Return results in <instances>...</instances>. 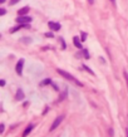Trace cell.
I'll use <instances>...</instances> for the list:
<instances>
[{
  "label": "cell",
  "mask_w": 128,
  "mask_h": 137,
  "mask_svg": "<svg viewBox=\"0 0 128 137\" xmlns=\"http://www.w3.org/2000/svg\"><path fill=\"white\" fill-rule=\"evenodd\" d=\"M6 0H0V4H3V3H5Z\"/></svg>",
  "instance_id": "cell-25"
},
{
  "label": "cell",
  "mask_w": 128,
  "mask_h": 137,
  "mask_svg": "<svg viewBox=\"0 0 128 137\" xmlns=\"http://www.w3.org/2000/svg\"><path fill=\"white\" fill-rule=\"evenodd\" d=\"M21 41H24V43H30V41H31V39H28V38H23V39H21Z\"/></svg>",
  "instance_id": "cell-20"
},
{
  "label": "cell",
  "mask_w": 128,
  "mask_h": 137,
  "mask_svg": "<svg viewBox=\"0 0 128 137\" xmlns=\"http://www.w3.org/2000/svg\"><path fill=\"white\" fill-rule=\"evenodd\" d=\"M23 67H24V59H19V62L16 63V67H15V70L19 76L23 74Z\"/></svg>",
  "instance_id": "cell-4"
},
{
  "label": "cell",
  "mask_w": 128,
  "mask_h": 137,
  "mask_svg": "<svg viewBox=\"0 0 128 137\" xmlns=\"http://www.w3.org/2000/svg\"><path fill=\"white\" fill-rule=\"evenodd\" d=\"M80 38H82V40H85V39H87V33H84V31H83V33L80 34Z\"/></svg>",
  "instance_id": "cell-17"
},
{
  "label": "cell",
  "mask_w": 128,
  "mask_h": 137,
  "mask_svg": "<svg viewBox=\"0 0 128 137\" xmlns=\"http://www.w3.org/2000/svg\"><path fill=\"white\" fill-rule=\"evenodd\" d=\"M88 1H89V4H90V5H92V4H93V3H94V0H88Z\"/></svg>",
  "instance_id": "cell-23"
},
{
  "label": "cell",
  "mask_w": 128,
  "mask_h": 137,
  "mask_svg": "<svg viewBox=\"0 0 128 137\" xmlns=\"http://www.w3.org/2000/svg\"><path fill=\"white\" fill-rule=\"evenodd\" d=\"M19 1H20V0H10V3H9V4H10V5H14V4L19 3Z\"/></svg>",
  "instance_id": "cell-19"
},
{
  "label": "cell",
  "mask_w": 128,
  "mask_h": 137,
  "mask_svg": "<svg viewBox=\"0 0 128 137\" xmlns=\"http://www.w3.org/2000/svg\"><path fill=\"white\" fill-rule=\"evenodd\" d=\"M24 97H25V96H24L23 89H20V88H19V89L16 91V97H15V98H16L18 101H23V99H24Z\"/></svg>",
  "instance_id": "cell-8"
},
{
  "label": "cell",
  "mask_w": 128,
  "mask_h": 137,
  "mask_svg": "<svg viewBox=\"0 0 128 137\" xmlns=\"http://www.w3.org/2000/svg\"><path fill=\"white\" fill-rule=\"evenodd\" d=\"M5 86V81L4 79H0V87H4Z\"/></svg>",
  "instance_id": "cell-22"
},
{
  "label": "cell",
  "mask_w": 128,
  "mask_h": 137,
  "mask_svg": "<svg viewBox=\"0 0 128 137\" xmlns=\"http://www.w3.org/2000/svg\"><path fill=\"white\" fill-rule=\"evenodd\" d=\"M5 14H6V10L3 9V8H0V16H3V15H5Z\"/></svg>",
  "instance_id": "cell-14"
},
{
  "label": "cell",
  "mask_w": 128,
  "mask_h": 137,
  "mask_svg": "<svg viewBox=\"0 0 128 137\" xmlns=\"http://www.w3.org/2000/svg\"><path fill=\"white\" fill-rule=\"evenodd\" d=\"M83 68H84L85 70H87V72H89V73H90V74H92V76H94V72H93V70H92L90 68H88V67H87V66H85V64H83Z\"/></svg>",
  "instance_id": "cell-12"
},
{
  "label": "cell",
  "mask_w": 128,
  "mask_h": 137,
  "mask_svg": "<svg viewBox=\"0 0 128 137\" xmlns=\"http://www.w3.org/2000/svg\"><path fill=\"white\" fill-rule=\"evenodd\" d=\"M48 25H49V28H50L53 31H58V30L60 29V27H62V25H60L59 23H57V22H49Z\"/></svg>",
  "instance_id": "cell-5"
},
{
  "label": "cell",
  "mask_w": 128,
  "mask_h": 137,
  "mask_svg": "<svg viewBox=\"0 0 128 137\" xmlns=\"http://www.w3.org/2000/svg\"><path fill=\"white\" fill-rule=\"evenodd\" d=\"M51 83H53L51 79H50V78H47V79H44V81L40 83V86H41V87H44V86H48V84H51Z\"/></svg>",
  "instance_id": "cell-11"
},
{
  "label": "cell",
  "mask_w": 128,
  "mask_h": 137,
  "mask_svg": "<svg viewBox=\"0 0 128 137\" xmlns=\"http://www.w3.org/2000/svg\"><path fill=\"white\" fill-rule=\"evenodd\" d=\"M73 43H74V47H77V48H79V49H83L82 40L79 39V37H74V38H73Z\"/></svg>",
  "instance_id": "cell-6"
},
{
  "label": "cell",
  "mask_w": 128,
  "mask_h": 137,
  "mask_svg": "<svg viewBox=\"0 0 128 137\" xmlns=\"http://www.w3.org/2000/svg\"><path fill=\"white\" fill-rule=\"evenodd\" d=\"M123 74H124V78H126V83H127V87H128V73L124 70L123 72Z\"/></svg>",
  "instance_id": "cell-16"
},
{
  "label": "cell",
  "mask_w": 128,
  "mask_h": 137,
  "mask_svg": "<svg viewBox=\"0 0 128 137\" xmlns=\"http://www.w3.org/2000/svg\"><path fill=\"white\" fill-rule=\"evenodd\" d=\"M57 72L59 73V74L62 76V77H64V78H65V79H69L70 82H73V83H76L77 84V86H79V87H82V83L79 82V81H77L76 78H74L72 74H70V73H68V72H65V70H63V69H57Z\"/></svg>",
  "instance_id": "cell-1"
},
{
  "label": "cell",
  "mask_w": 128,
  "mask_h": 137,
  "mask_svg": "<svg viewBox=\"0 0 128 137\" xmlns=\"http://www.w3.org/2000/svg\"><path fill=\"white\" fill-rule=\"evenodd\" d=\"M4 130H5V126L1 123V124H0V133H3V132H4Z\"/></svg>",
  "instance_id": "cell-21"
},
{
  "label": "cell",
  "mask_w": 128,
  "mask_h": 137,
  "mask_svg": "<svg viewBox=\"0 0 128 137\" xmlns=\"http://www.w3.org/2000/svg\"><path fill=\"white\" fill-rule=\"evenodd\" d=\"M45 37H47V38H53V37H54V34L50 31V33H45Z\"/></svg>",
  "instance_id": "cell-18"
},
{
  "label": "cell",
  "mask_w": 128,
  "mask_h": 137,
  "mask_svg": "<svg viewBox=\"0 0 128 137\" xmlns=\"http://www.w3.org/2000/svg\"><path fill=\"white\" fill-rule=\"evenodd\" d=\"M59 40L62 41V48H63V49H65V48H67V45H65V41H64V39H63V38H60Z\"/></svg>",
  "instance_id": "cell-13"
},
{
  "label": "cell",
  "mask_w": 128,
  "mask_h": 137,
  "mask_svg": "<svg viewBox=\"0 0 128 137\" xmlns=\"http://www.w3.org/2000/svg\"><path fill=\"white\" fill-rule=\"evenodd\" d=\"M80 55H83L85 59H89V57H90V55H89V52H88L87 49H82V53H78V54H77V57H80Z\"/></svg>",
  "instance_id": "cell-10"
},
{
  "label": "cell",
  "mask_w": 128,
  "mask_h": 137,
  "mask_svg": "<svg viewBox=\"0 0 128 137\" xmlns=\"http://www.w3.org/2000/svg\"><path fill=\"white\" fill-rule=\"evenodd\" d=\"M29 10H30V8H29V6H24V8H21V9H19V10H18V15H26V14L29 13Z\"/></svg>",
  "instance_id": "cell-7"
},
{
  "label": "cell",
  "mask_w": 128,
  "mask_h": 137,
  "mask_svg": "<svg viewBox=\"0 0 128 137\" xmlns=\"http://www.w3.org/2000/svg\"><path fill=\"white\" fill-rule=\"evenodd\" d=\"M111 3H112L113 5H115V0H111Z\"/></svg>",
  "instance_id": "cell-24"
},
{
  "label": "cell",
  "mask_w": 128,
  "mask_h": 137,
  "mask_svg": "<svg viewBox=\"0 0 128 137\" xmlns=\"http://www.w3.org/2000/svg\"><path fill=\"white\" fill-rule=\"evenodd\" d=\"M30 22H31V18L28 15H19L16 18V23L19 24H29Z\"/></svg>",
  "instance_id": "cell-2"
},
{
  "label": "cell",
  "mask_w": 128,
  "mask_h": 137,
  "mask_svg": "<svg viewBox=\"0 0 128 137\" xmlns=\"http://www.w3.org/2000/svg\"><path fill=\"white\" fill-rule=\"evenodd\" d=\"M65 97H67V91H64V92H63V94H62V97L59 98V101H63Z\"/></svg>",
  "instance_id": "cell-15"
},
{
  "label": "cell",
  "mask_w": 128,
  "mask_h": 137,
  "mask_svg": "<svg viewBox=\"0 0 128 137\" xmlns=\"http://www.w3.org/2000/svg\"><path fill=\"white\" fill-rule=\"evenodd\" d=\"M63 120H64V116H63V114H62V116H58V117L54 120V122L51 123V126H50V128H49V130H50V131H54V130L58 127V126L62 123Z\"/></svg>",
  "instance_id": "cell-3"
},
{
  "label": "cell",
  "mask_w": 128,
  "mask_h": 137,
  "mask_svg": "<svg viewBox=\"0 0 128 137\" xmlns=\"http://www.w3.org/2000/svg\"><path fill=\"white\" fill-rule=\"evenodd\" d=\"M33 128H34V124H29L28 127L25 128V131L23 132V137H26V136H28V135H29L31 131H33Z\"/></svg>",
  "instance_id": "cell-9"
},
{
  "label": "cell",
  "mask_w": 128,
  "mask_h": 137,
  "mask_svg": "<svg viewBox=\"0 0 128 137\" xmlns=\"http://www.w3.org/2000/svg\"><path fill=\"white\" fill-rule=\"evenodd\" d=\"M127 136H128V130H127Z\"/></svg>",
  "instance_id": "cell-26"
}]
</instances>
